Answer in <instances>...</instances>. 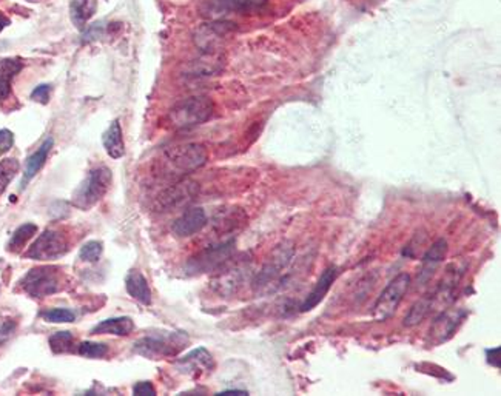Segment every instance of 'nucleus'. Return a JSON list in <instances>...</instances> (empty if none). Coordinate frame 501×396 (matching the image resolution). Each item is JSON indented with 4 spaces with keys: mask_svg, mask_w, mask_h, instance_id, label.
<instances>
[{
    "mask_svg": "<svg viewBox=\"0 0 501 396\" xmlns=\"http://www.w3.org/2000/svg\"><path fill=\"white\" fill-rule=\"evenodd\" d=\"M207 148L200 144H182L164 151L157 162V174L179 181L207 164Z\"/></svg>",
    "mask_w": 501,
    "mask_h": 396,
    "instance_id": "f257e3e1",
    "label": "nucleus"
},
{
    "mask_svg": "<svg viewBox=\"0 0 501 396\" xmlns=\"http://www.w3.org/2000/svg\"><path fill=\"white\" fill-rule=\"evenodd\" d=\"M215 113V104L207 96L188 97L174 105L167 114V126L183 131L205 124Z\"/></svg>",
    "mask_w": 501,
    "mask_h": 396,
    "instance_id": "f03ea898",
    "label": "nucleus"
},
{
    "mask_svg": "<svg viewBox=\"0 0 501 396\" xmlns=\"http://www.w3.org/2000/svg\"><path fill=\"white\" fill-rule=\"evenodd\" d=\"M188 344V336L182 332H156L144 336L135 344V352L150 359L176 356Z\"/></svg>",
    "mask_w": 501,
    "mask_h": 396,
    "instance_id": "7ed1b4c3",
    "label": "nucleus"
},
{
    "mask_svg": "<svg viewBox=\"0 0 501 396\" xmlns=\"http://www.w3.org/2000/svg\"><path fill=\"white\" fill-rule=\"evenodd\" d=\"M111 179L113 176L110 168H95L93 172H90L87 179L80 184V187L74 191L73 205L82 210H90L91 207H95L107 195L111 185Z\"/></svg>",
    "mask_w": 501,
    "mask_h": 396,
    "instance_id": "20e7f679",
    "label": "nucleus"
},
{
    "mask_svg": "<svg viewBox=\"0 0 501 396\" xmlns=\"http://www.w3.org/2000/svg\"><path fill=\"white\" fill-rule=\"evenodd\" d=\"M294 258H295V250L294 247L287 246V244L274 248L272 256L267 259V263L261 268V272L256 276L255 289L258 292H265V290H273L274 287H279L282 284V275L286 273Z\"/></svg>",
    "mask_w": 501,
    "mask_h": 396,
    "instance_id": "39448f33",
    "label": "nucleus"
},
{
    "mask_svg": "<svg viewBox=\"0 0 501 396\" xmlns=\"http://www.w3.org/2000/svg\"><path fill=\"white\" fill-rule=\"evenodd\" d=\"M409 287H411V276L407 273H399L398 276H395L394 280L387 284V287L382 290L377 302H375V307H373L375 319L382 323L394 316Z\"/></svg>",
    "mask_w": 501,
    "mask_h": 396,
    "instance_id": "423d86ee",
    "label": "nucleus"
},
{
    "mask_svg": "<svg viewBox=\"0 0 501 396\" xmlns=\"http://www.w3.org/2000/svg\"><path fill=\"white\" fill-rule=\"evenodd\" d=\"M61 273L56 267L32 268L22 280V289L35 298H44L61 289Z\"/></svg>",
    "mask_w": 501,
    "mask_h": 396,
    "instance_id": "0eeeda50",
    "label": "nucleus"
},
{
    "mask_svg": "<svg viewBox=\"0 0 501 396\" xmlns=\"http://www.w3.org/2000/svg\"><path fill=\"white\" fill-rule=\"evenodd\" d=\"M68 239H66V236L62 232L45 230L30 247V250L25 253V256L37 260H49L61 258L68 251Z\"/></svg>",
    "mask_w": 501,
    "mask_h": 396,
    "instance_id": "6e6552de",
    "label": "nucleus"
},
{
    "mask_svg": "<svg viewBox=\"0 0 501 396\" xmlns=\"http://www.w3.org/2000/svg\"><path fill=\"white\" fill-rule=\"evenodd\" d=\"M199 193V185L193 181L179 179L171 184L169 188H165L156 199V208L159 212H169L178 207L188 204L193 200Z\"/></svg>",
    "mask_w": 501,
    "mask_h": 396,
    "instance_id": "1a4fd4ad",
    "label": "nucleus"
},
{
    "mask_svg": "<svg viewBox=\"0 0 501 396\" xmlns=\"http://www.w3.org/2000/svg\"><path fill=\"white\" fill-rule=\"evenodd\" d=\"M466 315H467L466 311L460 308L442 311V313L435 319V323L432 324L429 330L430 344L440 345L452 338L457 332V328L464 321Z\"/></svg>",
    "mask_w": 501,
    "mask_h": 396,
    "instance_id": "9d476101",
    "label": "nucleus"
},
{
    "mask_svg": "<svg viewBox=\"0 0 501 396\" xmlns=\"http://www.w3.org/2000/svg\"><path fill=\"white\" fill-rule=\"evenodd\" d=\"M233 246H235V242L233 241H225L222 244H218V246L208 247L204 251H200L198 256L191 258L190 260L191 270L205 272V270H210V268L222 265L225 260L230 259L233 253Z\"/></svg>",
    "mask_w": 501,
    "mask_h": 396,
    "instance_id": "9b49d317",
    "label": "nucleus"
},
{
    "mask_svg": "<svg viewBox=\"0 0 501 396\" xmlns=\"http://www.w3.org/2000/svg\"><path fill=\"white\" fill-rule=\"evenodd\" d=\"M230 25L231 23L229 22H216V20L203 25L195 35L196 45L205 53H216V49H218L224 37L230 32L231 30Z\"/></svg>",
    "mask_w": 501,
    "mask_h": 396,
    "instance_id": "f8f14e48",
    "label": "nucleus"
},
{
    "mask_svg": "<svg viewBox=\"0 0 501 396\" xmlns=\"http://www.w3.org/2000/svg\"><path fill=\"white\" fill-rule=\"evenodd\" d=\"M176 366L179 368V372L186 373L188 376L199 378V376L212 372V370L215 368V361H213L210 353H208L205 349L199 347V349H195L193 352H190L188 355L178 359Z\"/></svg>",
    "mask_w": 501,
    "mask_h": 396,
    "instance_id": "ddd939ff",
    "label": "nucleus"
},
{
    "mask_svg": "<svg viewBox=\"0 0 501 396\" xmlns=\"http://www.w3.org/2000/svg\"><path fill=\"white\" fill-rule=\"evenodd\" d=\"M208 219L204 212V208L200 207H191L187 208L176 221H174L171 230L173 233L179 236V238H190L195 236L207 225Z\"/></svg>",
    "mask_w": 501,
    "mask_h": 396,
    "instance_id": "4468645a",
    "label": "nucleus"
},
{
    "mask_svg": "<svg viewBox=\"0 0 501 396\" xmlns=\"http://www.w3.org/2000/svg\"><path fill=\"white\" fill-rule=\"evenodd\" d=\"M338 276V268L337 267H329L325 268L322 272V275L320 276L318 282L315 284L313 290L308 293V296L306 298V301L301 304V311H310L313 310L316 306L320 304V302L325 298V294L329 293L332 284L335 282Z\"/></svg>",
    "mask_w": 501,
    "mask_h": 396,
    "instance_id": "2eb2a0df",
    "label": "nucleus"
},
{
    "mask_svg": "<svg viewBox=\"0 0 501 396\" xmlns=\"http://www.w3.org/2000/svg\"><path fill=\"white\" fill-rule=\"evenodd\" d=\"M246 222H247V216L241 208L221 210V212L216 213L213 217L215 232L221 236L230 234L233 232L242 229V227L246 225Z\"/></svg>",
    "mask_w": 501,
    "mask_h": 396,
    "instance_id": "dca6fc26",
    "label": "nucleus"
},
{
    "mask_svg": "<svg viewBox=\"0 0 501 396\" xmlns=\"http://www.w3.org/2000/svg\"><path fill=\"white\" fill-rule=\"evenodd\" d=\"M125 287H127V293L133 299L139 301L140 304L150 306L152 304V290H150V285L145 280V276L138 270H131L127 276V281H125Z\"/></svg>",
    "mask_w": 501,
    "mask_h": 396,
    "instance_id": "f3484780",
    "label": "nucleus"
},
{
    "mask_svg": "<svg viewBox=\"0 0 501 396\" xmlns=\"http://www.w3.org/2000/svg\"><path fill=\"white\" fill-rule=\"evenodd\" d=\"M133 330H135V323L128 316H121V318H110L105 319V321L99 323L91 335H118V336H128Z\"/></svg>",
    "mask_w": 501,
    "mask_h": 396,
    "instance_id": "a211bd4d",
    "label": "nucleus"
},
{
    "mask_svg": "<svg viewBox=\"0 0 501 396\" xmlns=\"http://www.w3.org/2000/svg\"><path fill=\"white\" fill-rule=\"evenodd\" d=\"M19 59H0V100H5L11 95L13 79L22 70Z\"/></svg>",
    "mask_w": 501,
    "mask_h": 396,
    "instance_id": "6ab92c4d",
    "label": "nucleus"
},
{
    "mask_svg": "<svg viewBox=\"0 0 501 396\" xmlns=\"http://www.w3.org/2000/svg\"><path fill=\"white\" fill-rule=\"evenodd\" d=\"M104 147L110 157L119 159L125 155V144L122 138V126L121 122L116 119L108 126V130L104 134Z\"/></svg>",
    "mask_w": 501,
    "mask_h": 396,
    "instance_id": "aec40b11",
    "label": "nucleus"
},
{
    "mask_svg": "<svg viewBox=\"0 0 501 396\" xmlns=\"http://www.w3.org/2000/svg\"><path fill=\"white\" fill-rule=\"evenodd\" d=\"M53 139L48 138L44 144H42L36 153H32L28 161H27V167H25V174H23V184H27L28 181H31L35 176L42 170V167L45 165L47 157L49 155V151L53 148Z\"/></svg>",
    "mask_w": 501,
    "mask_h": 396,
    "instance_id": "412c9836",
    "label": "nucleus"
},
{
    "mask_svg": "<svg viewBox=\"0 0 501 396\" xmlns=\"http://www.w3.org/2000/svg\"><path fill=\"white\" fill-rule=\"evenodd\" d=\"M222 70V59L218 53H205L198 61L190 65L191 76H213Z\"/></svg>",
    "mask_w": 501,
    "mask_h": 396,
    "instance_id": "4be33fe9",
    "label": "nucleus"
},
{
    "mask_svg": "<svg viewBox=\"0 0 501 396\" xmlns=\"http://www.w3.org/2000/svg\"><path fill=\"white\" fill-rule=\"evenodd\" d=\"M446 255H447V242L445 239H438L423 258V277L424 280L428 276H430V273H433L435 267L441 263L442 259L446 258Z\"/></svg>",
    "mask_w": 501,
    "mask_h": 396,
    "instance_id": "5701e85b",
    "label": "nucleus"
},
{
    "mask_svg": "<svg viewBox=\"0 0 501 396\" xmlns=\"http://www.w3.org/2000/svg\"><path fill=\"white\" fill-rule=\"evenodd\" d=\"M97 10V0H71V16L78 27H83Z\"/></svg>",
    "mask_w": 501,
    "mask_h": 396,
    "instance_id": "b1692460",
    "label": "nucleus"
},
{
    "mask_svg": "<svg viewBox=\"0 0 501 396\" xmlns=\"http://www.w3.org/2000/svg\"><path fill=\"white\" fill-rule=\"evenodd\" d=\"M36 232H37V227L35 224H25L19 227V229L14 232L10 244H8V250L13 253L22 251L25 246L32 239V236L36 234Z\"/></svg>",
    "mask_w": 501,
    "mask_h": 396,
    "instance_id": "393cba45",
    "label": "nucleus"
},
{
    "mask_svg": "<svg viewBox=\"0 0 501 396\" xmlns=\"http://www.w3.org/2000/svg\"><path fill=\"white\" fill-rule=\"evenodd\" d=\"M242 275H244V267H235L231 268V270L222 273L215 282L216 290H219L221 293L222 292L231 293L233 290H236L239 282L242 281Z\"/></svg>",
    "mask_w": 501,
    "mask_h": 396,
    "instance_id": "a878e982",
    "label": "nucleus"
},
{
    "mask_svg": "<svg viewBox=\"0 0 501 396\" xmlns=\"http://www.w3.org/2000/svg\"><path fill=\"white\" fill-rule=\"evenodd\" d=\"M432 308V298H424L421 301L416 302V304L412 306V308L409 310L407 316L404 318V325L412 327L420 324L423 319L428 316V313Z\"/></svg>",
    "mask_w": 501,
    "mask_h": 396,
    "instance_id": "bb28decb",
    "label": "nucleus"
},
{
    "mask_svg": "<svg viewBox=\"0 0 501 396\" xmlns=\"http://www.w3.org/2000/svg\"><path fill=\"white\" fill-rule=\"evenodd\" d=\"M19 161L14 157H8L0 161V195L6 190L10 182L16 178L19 172Z\"/></svg>",
    "mask_w": 501,
    "mask_h": 396,
    "instance_id": "cd10ccee",
    "label": "nucleus"
},
{
    "mask_svg": "<svg viewBox=\"0 0 501 396\" xmlns=\"http://www.w3.org/2000/svg\"><path fill=\"white\" fill-rule=\"evenodd\" d=\"M74 344V338L70 332H57L49 338V345L54 353L70 352Z\"/></svg>",
    "mask_w": 501,
    "mask_h": 396,
    "instance_id": "c85d7f7f",
    "label": "nucleus"
},
{
    "mask_svg": "<svg viewBox=\"0 0 501 396\" xmlns=\"http://www.w3.org/2000/svg\"><path fill=\"white\" fill-rule=\"evenodd\" d=\"M102 242L99 241H90L85 246L80 248L79 258L83 263H97L100 255H102Z\"/></svg>",
    "mask_w": 501,
    "mask_h": 396,
    "instance_id": "c756f323",
    "label": "nucleus"
},
{
    "mask_svg": "<svg viewBox=\"0 0 501 396\" xmlns=\"http://www.w3.org/2000/svg\"><path fill=\"white\" fill-rule=\"evenodd\" d=\"M107 352H108L107 344L85 341L79 345V355L85 358H102L107 355Z\"/></svg>",
    "mask_w": 501,
    "mask_h": 396,
    "instance_id": "7c9ffc66",
    "label": "nucleus"
},
{
    "mask_svg": "<svg viewBox=\"0 0 501 396\" xmlns=\"http://www.w3.org/2000/svg\"><path fill=\"white\" fill-rule=\"evenodd\" d=\"M42 318L48 323H73L76 319V315L68 308H52L42 313Z\"/></svg>",
    "mask_w": 501,
    "mask_h": 396,
    "instance_id": "2f4dec72",
    "label": "nucleus"
},
{
    "mask_svg": "<svg viewBox=\"0 0 501 396\" xmlns=\"http://www.w3.org/2000/svg\"><path fill=\"white\" fill-rule=\"evenodd\" d=\"M225 2L233 8V11L239 13V11L252 10V8L256 6H261L262 4H265V0H225Z\"/></svg>",
    "mask_w": 501,
    "mask_h": 396,
    "instance_id": "473e14b6",
    "label": "nucleus"
},
{
    "mask_svg": "<svg viewBox=\"0 0 501 396\" xmlns=\"http://www.w3.org/2000/svg\"><path fill=\"white\" fill-rule=\"evenodd\" d=\"M14 145V134L10 130H0V156L10 151Z\"/></svg>",
    "mask_w": 501,
    "mask_h": 396,
    "instance_id": "72a5a7b5",
    "label": "nucleus"
},
{
    "mask_svg": "<svg viewBox=\"0 0 501 396\" xmlns=\"http://www.w3.org/2000/svg\"><path fill=\"white\" fill-rule=\"evenodd\" d=\"M49 95H52V87L39 85V87H36L35 91L31 92V99L36 100V102H40V104H48Z\"/></svg>",
    "mask_w": 501,
    "mask_h": 396,
    "instance_id": "f704fd0d",
    "label": "nucleus"
},
{
    "mask_svg": "<svg viewBox=\"0 0 501 396\" xmlns=\"http://www.w3.org/2000/svg\"><path fill=\"white\" fill-rule=\"evenodd\" d=\"M133 393H135V395L155 396L156 395V389H155L152 383L144 381V383H138L135 387H133Z\"/></svg>",
    "mask_w": 501,
    "mask_h": 396,
    "instance_id": "c9c22d12",
    "label": "nucleus"
},
{
    "mask_svg": "<svg viewBox=\"0 0 501 396\" xmlns=\"http://www.w3.org/2000/svg\"><path fill=\"white\" fill-rule=\"evenodd\" d=\"M500 352L501 349L500 347H495V349H489L486 352V355H488V362L490 366H494V367H500Z\"/></svg>",
    "mask_w": 501,
    "mask_h": 396,
    "instance_id": "e433bc0d",
    "label": "nucleus"
},
{
    "mask_svg": "<svg viewBox=\"0 0 501 396\" xmlns=\"http://www.w3.org/2000/svg\"><path fill=\"white\" fill-rule=\"evenodd\" d=\"M16 324L14 323H5L0 325V342H4L5 340H8L11 336V333L14 332Z\"/></svg>",
    "mask_w": 501,
    "mask_h": 396,
    "instance_id": "4c0bfd02",
    "label": "nucleus"
},
{
    "mask_svg": "<svg viewBox=\"0 0 501 396\" xmlns=\"http://www.w3.org/2000/svg\"><path fill=\"white\" fill-rule=\"evenodd\" d=\"M8 25H10V19H8L4 13H0V32L6 28Z\"/></svg>",
    "mask_w": 501,
    "mask_h": 396,
    "instance_id": "58836bf2",
    "label": "nucleus"
},
{
    "mask_svg": "<svg viewBox=\"0 0 501 396\" xmlns=\"http://www.w3.org/2000/svg\"><path fill=\"white\" fill-rule=\"evenodd\" d=\"M221 395H247V392H244V390H225Z\"/></svg>",
    "mask_w": 501,
    "mask_h": 396,
    "instance_id": "ea45409f",
    "label": "nucleus"
}]
</instances>
